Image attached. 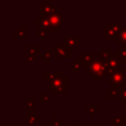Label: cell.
I'll use <instances>...</instances> for the list:
<instances>
[{"mask_svg":"<svg viewBox=\"0 0 126 126\" xmlns=\"http://www.w3.org/2000/svg\"><path fill=\"white\" fill-rule=\"evenodd\" d=\"M107 60H101L99 58H94L89 65L85 67L86 72L94 77V81H101L104 77H106V69L108 68Z\"/></svg>","mask_w":126,"mask_h":126,"instance_id":"1","label":"cell"},{"mask_svg":"<svg viewBox=\"0 0 126 126\" xmlns=\"http://www.w3.org/2000/svg\"><path fill=\"white\" fill-rule=\"evenodd\" d=\"M126 68L125 67H120L117 69L110 77H108L107 80V85L112 87H121L125 86V80H126Z\"/></svg>","mask_w":126,"mask_h":126,"instance_id":"2","label":"cell"},{"mask_svg":"<svg viewBox=\"0 0 126 126\" xmlns=\"http://www.w3.org/2000/svg\"><path fill=\"white\" fill-rule=\"evenodd\" d=\"M121 29H122V26L120 22H117L115 24L108 22L107 26L102 28V33L104 36L107 37L108 40H117V37Z\"/></svg>","mask_w":126,"mask_h":126,"instance_id":"3","label":"cell"},{"mask_svg":"<svg viewBox=\"0 0 126 126\" xmlns=\"http://www.w3.org/2000/svg\"><path fill=\"white\" fill-rule=\"evenodd\" d=\"M53 50H54L53 58L55 59H59V58L70 59L72 57V50L63 44H54Z\"/></svg>","mask_w":126,"mask_h":126,"instance_id":"4","label":"cell"},{"mask_svg":"<svg viewBox=\"0 0 126 126\" xmlns=\"http://www.w3.org/2000/svg\"><path fill=\"white\" fill-rule=\"evenodd\" d=\"M58 7H59L58 4H50L49 0H45L44 3L39 5L40 16L41 17H49L53 14H56Z\"/></svg>","mask_w":126,"mask_h":126,"instance_id":"5","label":"cell"},{"mask_svg":"<svg viewBox=\"0 0 126 126\" xmlns=\"http://www.w3.org/2000/svg\"><path fill=\"white\" fill-rule=\"evenodd\" d=\"M62 42H63V45L67 46L69 49L75 50L77 48V46H79L81 44V35H75V36L63 35Z\"/></svg>","mask_w":126,"mask_h":126,"instance_id":"6","label":"cell"},{"mask_svg":"<svg viewBox=\"0 0 126 126\" xmlns=\"http://www.w3.org/2000/svg\"><path fill=\"white\" fill-rule=\"evenodd\" d=\"M48 19H49L50 26H51V32H57L60 29V27L62 26V24H63V16H62V14L57 12L56 14H53V15L49 16Z\"/></svg>","mask_w":126,"mask_h":126,"instance_id":"7","label":"cell"},{"mask_svg":"<svg viewBox=\"0 0 126 126\" xmlns=\"http://www.w3.org/2000/svg\"><path fill=\"white\" fill-rule=\"evenodd\" d=\"M67 81H68V77L63 75V76H60L56 79H54L53 81L49 82V86H48V89L53 91L54 89L56 88H59L61 86H66L67 85Z\"/></svg>","mask_w":126,"mask_h":126,"instance_id":"8","label":"cell"},{"mask_svg":"<svg viewBox=\"0 0 126 126\" xmlns=\"http://www.w3.org/2000/svg\"><path fill=\"white\" fill-rule=\"evenodd\" d=\"M35 26L39 29H44L51 32V26L48 17H41V16L37 17L35 19Z\"/></svg>","mask_w":126,"mask_h":126,"instance_id":"9","label":"cell"},{"mask_svg":"<svg viewBox=\"0 0 126 126\" xmlns=\"http://www.w3.org/2000/svg\"><path fill=\"white\" fill-rule=\"evenodd\" d=\"M126 86V85H125ZM125 86H121V87H112L110 88L109 90H107V98H112V97H115V98H118L120 99L121 97V93H122V90Z\"/></svg>","mask_w":126,"mask_h":126,"instance_id":"10","label":"cell"},{"mask_svg":"<svg viewBox=\"0 0 126 126\" xmlns=\"http://www.w3.org/2000/svg\"><path fill=\"white\" fill-rule=\"evenodd\" d=\"M40 116L36 115V113L34 111H32L31 109L27 110V123L28 125L31 126H34L38 121H40Z\"/></svg>","mask_w":126,"mask_h":126,"instance_id":"11","label":"cell"},{"mask_svg":"<svg viewBox=\"0 0 126 126\" xmlns=\"http://www.w3.org/2000/svg\"><path fill=\"white\" fill-rule=\"evenodd\" d=\"M107 62H108V66L113 70H117L120 67H122L121 66V61H120V59H119V57L117 56L116 53L115 54L113 53L112 56L107 60Z\"/></svg>","mask_w":126,"mask_h":126,"instance_id":"12","label":"cell"},{"mask_svg":"<svg viewBox=\"0 0 126 126\" xmlns=\"http://www.w3.org/2000/svg\"><path fill=\"white\" fill-rule=\"evenodd\" d=\"M27 31H28L27 27H18V29L16 31H14L13 34L16 35L19 40H27L28 39V36L26 33Z\"/></svg>","mask_w":126,"mask_h":126,"instance_id":"13","label":"cell"},{"mask_svg":"<svg viewBox=\"0 0 126 126\" xmlns=\"http://www.w3.org/2000/svg\"><path fill=\"white\" fill-rule=\"evenodd\" d=\"M116 44L119 46H126V27H122V29L118 34Z\"/></svg>","mask_w":126,"mask_h":126,"instance_id":"14","label":"cell"},{"mask_svg":"<svg viewBox=\"0 0 126 126\" xmlns=\"http://www.w3.org/2000/svg\"><path fill=\"white\" fill-rule=\"evenodd\" d=\"M80 59L82 61L83 67L85 68L87 65H89L94 59V54H93V53H82L81 56H80Z\"/></svg>","mask_w":126,"mask_h":126,"instance_id":"15","label":"cell"},{"mask_svg":"<svg viewBox=\"0 0 126 126\" xmlns=\"http://www.w3.org/2000/svg\"><path fill=\"white\" fill-rule=\"evenodd\" d=\"M60 76H63V73L59 72V71H46V72H44V80L45 81L51 82Z\"/></svg>","mask_w":126,"mask_h":126,"instance_id":"16","label":"cell"},{"mask_svg":"<svg viewBox=\"0 0 126 126\" xmlns=\"http://www.w3.org/2000/svg\"><path fill=\"white\" fill-rule=\"evenodd\" d=\"M112 49H99L98 50V58L101 60H108L112 56Z\"/></svg>","mask_w":126,"mask_h":126,"instance_id":"17","label":"cell"},{"mask_svg":"<svg viewBox=\"0 0 126 126\" xmlns=\"http://www.w3.org/2000/svg\"><path fill=\"white\" fill-rule=\"evenodd\" d=\"M53 55H54V50H53V48H51V49H47L44 52H42L39 55V58H41L45 63H48L50 61V59L53 58Z\"/></svg>","mask_w":126,"mask_h":126,"instance_id":"18","label":"cell"},{"mask_svg":"<svg viewBox=\"0 0 126 126\" xmlns=\"http://www.w3.org/2000/svg\"><path fill=\"white\" fill-rule=\"evenodd\" d=\"M126 123V117L125 116H114L111 124L113 126H125Z\"/></svg>","mask_w":126,"mask_h":126,"instance_id":"19","label":"cell"},{"mask_svg":"<svg viewBox=\"0 0 126 126\" xmlns=\"http://www.w3.org/2000/svg\"><path fill=\"white\" fill-rule=\"evenodd\" d=\"M116 54L119 57L121 63H126V46H120L116 49Z\"/></svg>","mask_w":126,"mask_h":126,"instance_id":"20","label":"cell"},{"mask_svg":"<svg viewBox=\"0 0 126 126\" xmlns=\"http://www.w3.org/2000/svg\"><path fill=\"white\" fill-rule=\"evenodd\" d=\"M82 68H83L82 61H81L80 57H78V58H76V60L72 63V65H71V71H72V72H78V71H80Z\"/></svg>","mask_w":126,"mask_h":126,"instance_id":"21","label":"cell"},{"mask_svg":"<svg viewBox=\"0 0 126 126\" xmlns=\"http://www.w3.org/2000/svg\"><path fill=\"white\" fill-rule=\"evenodd\" d=\"M85 111H86L91 117H93L95 112H98V111H99V108L96 107V106H94V104L93 102H91V103L89 104V106H87V107L85 108Z\"/></svg>","mask_w":126,"mask_h":126,"instance_id":"22","label":"cell"},{"mask_svg":"<svg viewBox=\"0 0 126 126\" xmlns=\"http://www.w3.org/2000/svg\"><path fill=\"white\" fill-rule=\"evenodd\" d=\"M27 50H28V54H33V55H37V54L40 55L41 54L40 49H38L35 44H28Z\"/></svg>","mask_w":126,"mask_h":126,"instance_id":"23","label":"cell"},{"mask_svg":"<svg viewBox=\"0 0 126 126\" xmlns=\"http://www.w3.org/2000/svg\"><path fill=\"white\" fill-rule=\"evenodd\" d=\"M49 33H50V31L44 30V29H39L38 31L35 32V35L36 36H39L40 40H45V38L49 35Z\"/></svg>","mask_w":126,"mask_h":126,"instance_id":"24","label":"cell"},{"mask_svg":"<svg viewBox=\"0 0 126 126\" xmlns=\"http://www.w3.org/2000/svg\"><path fill=\"white\" fill-rule=\"evenodd\" d=\"M52 92H53L54 94H66L67 92H68L67 85H66V86H61V87H59V88H56V89H54Z\"/></svg>","mask_w":126,"mask_h":126,"instance_id":"25","label":"cell"},{"mask_svg":"<svg viewBox=\"0 0 126 126\" xmlns=\"http://www.w3.org/2000/svg\"><path fill=\"white\" fill-rule=\"evenodd\" d=\"M48 125L49 126H63V122L59 119L58 116H54L52 120L48 121Z\"/></svg>","mask_w":126,"mask_h":126,"instance_id":"26","label":"cell"},{"mask_svg":"<svg viewBox=\"0 0 126 126\" xmlns=\"http://www.w3.org/2000/svg\"><path fill=\"white\" fill-rule=\"evenodd\" d=\"M35 103H36V99L34 97H29L27 98V108L28 109H32L35 106Z\"/></svg>","mask_w":126,"mask_h":126,"instance_id":"27","label":"cell"},{"mask_svg":"<svg viewBox=\"0 0 126 126\" xmlns=\"http://www.w3.org/2000/svg\"><path fill=\"white\" fill-rule=\"evenodd\" d=\"M39 100L41 103H49L50 102V95L48 94H41L39 96Z\"/></svg>","mask_w":126,"mask_h":126,"instance_id":"28","label":"cell"},{"mask_svg":"<svg viewBox=\"0 0 126 126\" xmlns=\"http://www.w3.org/2000/svg\"><path fill=\"white\" fill-rule=\"evenodd\" d=\"M120 101H121V103L126 104V86H125V87L123 88V90H122L121 97H120Z\"/></svg>","mask_w":126,"mask_h":126,"instance_id":"29","label":"cell"},{"mask_svg":"<svg viewBox=\"0 0 126 126\" xmlns=\"http://www.w3.org/2000/svg\"><path fill=\"white\" fill-rule=\"evenodd\" d=\"M35 59H36V55H33V54H28L27 55V61L28 62H35Z\"/></svg>","mask_w":126,"mask_h":126,"instance_id":"30","label":"cell"},{"mask_svg":"<svg viewBox=\"0 0 126 126\" xmlns=\"http://www.w3.org/2000/svg\"><path fill=\"white\" fill-rule=\"evenodd\" d=\"M68 126H76V125H71V124H70V125H68Z\"/></svg>","mask_w":126,"mask_h":126,"instance_id":"31","label":"cell"},{"mask_svg":"<svg viewBox=\"0 0 126 126\" xmlns=\"http://www.w3.org/2000/svg\"><path fill=\"white\" fill-rule=\"evenodd\" d=\"M85 126H90V125H85ZM94 126H98V125H94Z\"/></svg>","mask_w":126,"mask_h":126,"instance_id":"32","label":"cell"},{"mask_svg":"<svg viewBox=\"0 0 126 126\" xmlns=\"http://www.w3.org/2000/svg\"><path fill=\"white\" fill-rule=\"evenodd\" d=\"M43 126H45V125H43ZM47 126H48V125H47Z\"/></svg>","mask_w":126,"mask_h":126,"instance_id":"33","label":"cell"},{"mask_svg":"<svg viewBox=\"0 0 126 126\" xmlns=\"http://www.w3.org/2000/svg\"><path fill=\"white\" fill-rule=\"evenodd\" d=\"M125 106H126V104H125Z\"/></svg>","mask_w":126,"mask_h":126,"instance_id":"34","label":"cell"},{"mask_svg":"<svg viewBox=\"0 0 126 126\" xmlns=\"http://www.w3.org/2000/svg\"><path fill=\"white\" fill-rule=\"evenodd\" d=\"M125 126H126V125H125Z\"/></svg>","mask_w":126,"mask_h":126,"instance_id":"35","label":"cell"}]
</instances>
